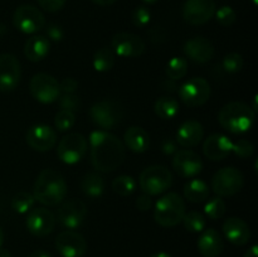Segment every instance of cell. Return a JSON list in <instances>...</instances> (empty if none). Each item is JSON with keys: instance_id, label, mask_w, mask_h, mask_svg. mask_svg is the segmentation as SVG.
<instances>
[{"instance_id": "1", "label": "cell", "mask_w": 258, "mask_h": 257, "mask_svg": "<svg viewBox=\"0 0 258 257\" xmlns=\"http://www.w3.org/2000/svg\"><path fill=\"white\" fill-rule=\"evenodd\" d=\"M91 163L102 173L120 168L125 160V145L118 136L105 130H96L90 135Z\"/></svg>"}, {"instance_id": "2", "label": "cell", "mask_w": 258, "mask_h": 257, "mask_svg": "<svg viewBox=\"0 0 258 257\" xmlns=\"http://www.w3.org/2000/svg\"><path fill=\"white\" fill-rule=\"evenodd\" d=\"M33 196L35 201L44 206H57L67 196V183L60 173L53 169H44L35 180Z\"/></svg>"}, {"instance_id": "3", "label": "cell", "mask_w": 258, "mask_h": 257, "mask_svg": "<svg viewBox=\"0 0 258 257\" xmlns=\"http://www.w3.org/2000/svg\"><path fill=\"white\" fill-rule=\"evenodd\" d=\"M256 120V112L244 102H229L218 112V121L224 130L232 134H243L251 130Z\"/></svg>"}, {"instance_id": "4", "label": "cell", "mask_w": 258, "mask_h": 257, "mask_svg": "<svg viewBox=\"0 0 258 257\" xmlns=\"http://www.w3.org/2000/svg\"><path fill=\"white\" fill-rule=\"evenodd\" d=\"M186 213L185 201L178 193L165 194L155 203L154 209V219L161 227H175L183 221L184 214Z\"/></svg>"}, {"instance_id": "5", "label": "cell", "mask_w": 258, "mask_h": 257, "mask_svg": "<svg viewBox=\"0 0 258 257\" xmlns=\"http://www.w3.org/2000/svg\"><path fill=\"white\" fill-rule=\"evenodd\" d=\"M141 190L148 196H159L173 184V174L164 165H151L144 169L139 178Z\"/></svg>"}, {"instance_id": "6", "label": "cell", "mask_w": 258, "mask_h": 257, "mask_svg": "<svg viewBox=\"0 0 258 257\" xmlns=\"http://www.w3.org/2000/svg\"><path fill=\"white\" fill-rule=\"evenodd\" d=\"M90 117L96 126L103 130H110L116 127L122 121L123 108L116 101H98L91 106Z\"/></svg>"}, {"instance_id": "7", "label": "cell", "mask_w": 258, "mask_h": 257, "mask_svg": "<svg viewBox=\"0 0 258 257\" xmlns=\"http://www.w3.org/2000/svg\"><path fill=\"white\" fill-rule=\"evenodd\" d=\"M244 185V175L232 166L222 168L212 178V189L218 197H231L239 193Z\"/></svg>"}, {"instance_id": "8", "label": "cell", "mask_w": 258, "mask_h": 257, "mask_svg": "<svg viewBox=\"0 0 258 257\" xmlns=\"http://www.w3.org/2000/svg\"><path fill=\"white\" fill-rule=\"evenodd\" d=\"M178 93L184 105L188 107H199L211 97V85L203 77L189 78L179 87Z\"/></svg>"}, {"instance_id": "9", "label": "cell", "mask_w": 258, "mask_h": 257, "mask_svg": "<svg viewBox=\"0 0 258 257\" xmlns=\"http://www.w3.org/2000/svg\"><path fill=\"white\" fill-rule=\"evenodd\" d=\"M13 24L24 34H35L45 27V18L34 5H20L13 14Z\"/></svg>"}, {"instance_id": "10", "label": "cell", "mask_w": 258, "mask_h": 257, "mask_svg": "<svg viewBox=\"0 0 258 257\" xmlns=\"http://www.w3.org/2000/svg\"><path fill=\"white\" fill-rule=\"evenodd\" d=\"M87 151V140L80 133H71L59 141L57 155L62 163L73 165L81 161Z\"/></svg>"}, {"instance_id": "11", "label": "cell", "mask_w": 258, "mask_h": 257, "mask_svg": "<svg viewBox=\"0 0 258 257\" xmlns=\"http://www.w3.org/2000/svg\"><path fill=\"white\" fill-rule=\"evenodd\" d=\"M29 90L33 97L42 103H52L60 96L59 82L48 73H37L32 77Z\"/></svg>"}, {"instance_id": "12", "label": "cell", "mask_w": 258, "mask_h": 257, "mask_svg": "<svg viewBox=\"0 0 258 257\" xmlns=\"http://www.w3.org/2000/svg\"><path fill=\"white\" fill-rule=\"evenodd\" d=\"M57 219L53 212L44 207L30 209L28 213L25 226L30 234L35 237H44L54 231Z\"/></svg>"}, {"instance_id": "13", "label": "cell", "mask_w": 258, "mask_h": 257, "mask_svg": "<svg viewBox=\"0 0 258 257\" xmlns=\"http://www.w3.org/2000/svg\"><path fill=\"white\" fill-rule=\"evenodd\" d=\"M217 7L214 0H186L183 18L188 24L203 25L214 17Z\"/></svg>"}, {"instance_id": "14", "label": "cell", "mask_w": 258, "mask_h": 257, "mask_svg": "<svg viewBox=\"0 0 258 257\" xmlns=\"http://www.w3.org/2000/svg\"><path fill=\"white\" fill-rule=\"evenodd\" d=\"M112 52L122 58L140 57L145 50V43L133 33H117L111 40Z\"/></svg>"}, {"instance_id": "15", "label": "cell", "mask_w": 258, "mask_h": 257, "mask_svg": "<svg viewBox=\"0 0 258 257\" xmlns=\"http://www.w3.org/2000/svg\"><path fill=\"white\" fill-rule=\"evenodd\" d=\"M87 216V207L80 199L64 202L57 212V219L64 228L76 229L83 223Z\"/></svg>"}, {"instance_id": "16", "label": "cell", "mask_w": 258, "mask_h": 257, "mask_svg": "<svg viewBox=\"0 0 258 257\" xmlns=\"http://www.w3.org/2000/svg\"><path fill=\"white\" fill-rule=\"evenodd\" d=\"M22 77L20 63L15 55L0 54V92H10L19 85Z\"/></svg>"}, {"instance_id": "17", "label": "cell", "mask_w": 258, "mask_h": 257, "mask_svg": "<svg viewBox=\"0 0 258 257\" xmlns=\"http://www.w3.org/2000/svg\"><path fill=\"white\" fill-rule=\"evenodd\" d=\"M55 249L62 257H82L87 251V242L78 232L64 231L55 238Z\"/></svg>"}, {"instance_id": "18", "label": "cell", "mask_w": 258, "mask_h": 257, "mask_svg": "<svg viewBox=\"0 0 258 257\" xmlns=\"http://www.w3.org/2000/svg\"><path fill=\"white\" fill-rule=\"evenodd\" d=\"M173 168L183 178H194L203 169L202 159L196 151L189 149L176 150L173 158Z\"/></svg>"}, {"instance_id": "19", "label": "cell", "mask_w": 258, "mask_h": 257, "mask_svg": "<svg viewBox=\"0 0 258 257\" xmlns=\"http://www.w3.org/2000/svg\"><path fill=\"white\" fill-rule=\"evenodd\" d=\"M27 144L37 151H49L57 144V133L48 125H33L25 134Z\"/></svg>"}, {"instance_id": "20", "label": "cell", "mask_w": 258, "mask_h": 257, "mask_svg": "<svg viewBox=\"0 0 258 257\" xmlns=\"http://www.w3.org/2000/svg\"><path fill=\"white\" fill-rule=\"evenodd\" d=\"M233 141L223 134H212L204 140L203 153L209 160L221 161L232 153Z\"/></svg>"}, {"instance_id": "21", "label": "cell", "mask_w": 258, "mask_h": 257, "mask_svg": "<svg viewBox=\"0 0 258 257\" xmlns=\"http://www.w3.org/2000/svg\"><path fill=\"white\" fill-rule=\"evenodd\" d=\"M183 52L193 62L207 63L213 58L214 45L207 38L194 37L184 43Z\"/></svg>"}, {"instance_id": "22", "label": "cell", "mask_w": 258, "mask_h": 257, "mask_svg": "<svg viewBox=\"0 0 258 257\" xmlns=\"http://www.w3.org/2000/svg\"><path fill=\"white\" fill-rule=\"evenodd\" d=\"M222 229H223L224 237L236 246H244L246 243H248L249 238H251L249 226L238 217H229L228 219H226Z\"/></svg>"}, {"instance_id": "23", "label": "cell", "mask_w": 258, "mask_h": 257, "mask_svg": "<svg viewBox=\"0 0 258 257\" xmlns=\"http://www.w3.org/2000/svg\"><path fill=\"white\" fill-rule=\"evenodd\" d=\"M204 136V127L199 121L189 120L180 125L176 131V143L185 149L194 148L202 141Z\"/></svg>"}, {"instance_id": "24", "label": "cell", "mask_w": 258, "mask_h": 257, "mask_svg": "<svg viewBox=\"0 0 258 257\" xmlns=\"http://www.w3.org/2000/svg\"><path fill=\"white\" fill-rule=\"evenodd\" d=\"M197 246L199 253L203 257H218L224 249L222 236L214 228L204 229L199 237Z\"/></svg>"}, {"instance_id": "25", "label": "cell", "mask_w": 258, "mask_h": 257, "mask_svg": "<svg viewBox=\"0 0 258 257\" xmlns=\"http://www.w3.org/2000/svg\"><path fill=\"white\" fill-rule=\"evenodd\" d=\"M50 42L44 35H33L25 42L24 55L30 62H40L49 53Z\"/></svg>"}, {"instance_id": "26", "label": "cell", "mask_w": 258, "mask_h": 257, "mask_svg": "<svg viewBox=\"0 0 258 257\" xmlns=\"http://www.w3.org/2000/svg\"><path fill=\"white\" fill-rule=\"evenodd\" d=\"M126 146L133 153H145L149 148V134L140 126H131L123 135Z\"/></svg>"}, {"instance_id": "27", "label": "cell", "mask_w": 258, "mask_h": 257, "mask_svg": "<svg viewBox=\"0 0 258 257\" xmlns=\"http://www.w3.org/2000/svg\"><path fill=\"white\" fill-rule=\"evenodd\" d=\"M209 190L208 184L202 179H191L188 183L184 185V197L188 202L191 203H203V202L208 201Z\"/></svg>"}, {"instance_id": "28", "label": "cell", "mask_w": 258, "mask_h": 257, "mask_svg": "<svg viewBox=\"0 0 258 257\" xmlns=\"http://www.w3.org/2000/svg\"><path fill=\"white\" fill-rule=\"evenodd\" d=\"M154 111L161 120H171L179 113V102L171 96H161L155 101Z\"/></svg>"}, {"instance_id": "29", "label": "cell", "mask_w": 258, "mask_h": 257, "mask_svg": "<svg viewBox=\"0 0 258 257\" xmlns=\"http://www.w3.org/2000/svg\"><path fill=\"white\" fill-rule=\"evenodd\" d=\"M81 189L85 196L97 198L105 190V181L98 173H87L81 180Z\"/></svg>"}, {"instance_id": "30", "label": "cell", "mask_w": 258, "mask_h": 257, "mask_svg": "<svg viewBox=\"0 0 258 257\" xmlns=\"http://www.w3.org/2000/svg\"><path fill=\"white\" fill-rule=\"evenodd\" d=\"M92 65L97 72H108L115 65V53L111 48H101L93 54Z\"/></svg>"}, {"instance_id": "31", "label": "cell", "mask_w": 258, "mask_h": 257, "mask_svg": "<svg viewBox=\"0 0 258 257\" xmlns=\"http://www.w3.org/2000/svg\"><path fill=\"white\" fill-rule=\"evenodd\" d=\"M188 72V60L183 57H173L166 63L165 73L169 80L178 81Z\"/></svg>"}, {"instance_id": "32", "label": "cell", "mask_w": 258, "mask_h": 257, "mask_svg": "<svg viewBox=\"0 0 258 257\" xmlns=\"http://www.w3.org/2000/svg\"><path fill=\"white\" fill-rule=\"evenodd\" d=\"M181 222L184 223L186 231L191 232V233H201L206 229L207 226L206 217L198 211H190L185 213Z\"/></svg>"}, {"instance_id": "33", "label": "cell", "mask_w": 258, "mask_h": 257, "mask_svg": "<svg viewBox=\"0 0 258 257\" xmlns=\"http://www.w3.org/2000/svg\"><path fill=\"white\" fill-rule=\"evenodd\" d=\"M35 203V198L33 193L29 191H19L15 194L12 199V208L13 211L19 214L28 213L33 208Z\"/></svg>"}, {"instance_id": "34", "label": "cell", "mask_w": 258, "mask_h": 257, "mask_svg": "<svg viewBox=\"0 0 258 257\" xmlns=\"http://www.w3.org/2000/svg\"><path fill=\"white\" fill-rule=\"evenodd\" d=\"M226 202L222 199V197H214V198L209 199L204 206V213L212 221L222 218L226 213Z\"/></svg>"}, {"instance_id": "35", "label": "cell", "mask_w": 258, "mask_h": 257, "mask_svg": "<svg viewBox=\"0 0 258 257\" xmlns=\"http://www.w3.org/2000/svg\"><path fill=\"white\" fill-rule=\"evenodd\" d=\"M136 188V181L130 175H120L112 181V189L121 197H127L134 193Z\"/></svg>"}, {"instance_id": "36", "label": "cell", "mask_w": 258, "mask_h": 257, "mask_svg": "<svg viewBox=\"0 0 258 257\" xmlns=\"http://www.w3.org/2000/svg\"><path fill=\"white\" fill-rule=\"evenodd\" d=\"M76 123V113L68 110H59L55 115L54 126L58 131H67Z\"/></svg>"}, {"instance_id": "37", "label": "cell", "mask_w": 258, "mask_h": 257, "mask_svg": "<svg viewBox=\"0 0 258 257\" xmlns=\"http://www.w3.org/2000/svg\"><path fill=\"white\" fill-rule=\"evenodd\" d=\"M243 57L239 53H228L222 60V68L228 73H236L243 68Z\"/></svg>"}, {"instance_id": "38", "label": "cell", "mask_w": 258, "mask_h": 257, "mask_svg": "<svg viewBox=\"0 0 258 257\" xmlns=\"http://www.w3.org/2000/svg\"><path fill=\"white\" fill-rule=\"evenodd\" d=\"M214 15H216L217 22L223 25V27H229L237 19V14L234 9L232 7H228V5H223V7L219 8L218 10H216Z\"/></svg>"}, {"instance_id": "39", "label": "cell", "mask_w": 258, "mask_h": 257, "mask_svg": "<svg viewBox=\"0 0 258 257\" xmlns=\"http://www.w3.org/2000/svg\"><path fill=\"white\" fill-rule=\"evenodd\" d=\"M232 151L236 154L238 158L246 159L249 158V156L253 154L254 146L253 144L249 140H246V139H241V140L233 143V146H232Z\"/></svg>"}, {"instance_id": "40", "label": "cell", "mask_w": 258, "mask_h": 257, "mask_svg": "<svg viewBox=\"0 0 258 257\" xmlns=\"http://www.w3.org/2000/svg\"><path fill=\"white\" fill-rule=\"evenodd\" d=\"M59 106L60 110H68L76 112L80 108L81 101L75 93H63L62 96H59Z\"/></svg>"}, {"instance_id": "41", "label": "cell", "mask_w": 258, "mask_h": 257, "mask_svg": "<svg viewBox=\"0 0 258 257\" xmlns=\"http://www.w3.org/2000/svg\"><path fill=\"white\" fill-rule=\"evenodd\" d=\"M150 10L146 7H138L133 12V23L138 28H145L150 23Z\"/></svg>"}, {"instance_id": "42", "label": "cell", "mask_w": 258, "mask_h": 257, "mask_svg": "<svg viewBox=\"0 0 258 257\" xmlns=\"http://www.w3.org/2000/svg\"><path fill=\"white\" fill-rule=\"evenodd\" d=\"M40 8L48 13H55L62 9L66 4V0H38Z\"/></svg>"}, {"instance_id": "43", "label": "cell", "mask_w": 258, "mask_h": 257, "mask_svg": "<svg viewBox=\"0 0 258 257\" xmlns=\"http://www.w3.org/2000/svg\"><path fill=\"white\" fill-rule=\"evenodd\" d=\"M78 88V82L73 77L63 78L59 82L60 93H75Z\"/></svg>"}, {"instance_id": "44", "label": "cell", "mask_w": 258, "mask_h": 257, "mask_svg": "<svg viewBox=\"0 0 258 257\" xmlns=\"http://www.w3.org/2000/svg\"><path fill=\"white\" fill-rule=\"evenodd\" d=\"M47 37L48 39L53 40V42H60L63 38V30L59 25L57 24H48L47 27Z\"/></svg>"}, {"instance_id": "45", "label": "cell", "mask_w": 258, "mask_h": 257, "mask_svg": "<svg viewBox=\"0 0 258 257\" xmlns=\"http://www.w3.org/2000/svg\"><path fill=\"white\" fill-rule=\"evenodd\" d=\"M136 208L141 212H146L151 208L153 206V201H151V197L148 194H143V196L139 197L136 199Z\"/></svg>"}, {"instance_id": "46", "label": "cell", "mask_w": 258, "mask_h": 257, "mask_svg": "<svg viewBox=\"0 0 258 257\" xmlns=\"http://www.w3.org/2000/svg\"><path fill=\"white\" fill-rule=\"evenodd\" d=\"M161 151H163L165 155H171V154H175L176 151V144L175 141L171 140V139H165L161 144Z\"/></svg>"}, {"instance_id": "47", "label": "cell", "mask_w": 258, "mask_h": 257, "mask_svg": "<svg viewBox=\"0 0 258 257\" xmlns=\"http://www.w3.org/2000/svg\"><path fill=\"white\" fill-rule=\"evenodd\" d=\"M28 257H52L47 251H43V249H37V251L32 252Z\"/></svg>"}, {"instance_id": "48", "label": "cell", "mask_w": 258, "mask_h": 257, "mask_svg": "<svg viewBox=\"0 0 258 257\" xmlns=\"http://www.w3.org/2000/svg\"><path fill=\"white\" fill-rule=\"evenodd\" d=\"M244 257H258V248H257L256 244H253V246H252L251 248L246 252Z\"/></svg>"}, {"instance_id": "49", "label": "cell", "mask_w": 258, "mask_h": 257, "mask_svg": "<svg viewBox=\"0 0 258 257\" xmlns=\"http://www.w3.org/2000/svg\"><path fill=\"white\" fill-rule=\"evenodd\" d=\"M95 4L97 5H101V7H107V5H111L113 4V3L116 2V0H92Z\"/></svg>"}, {"instance_id": "50", "label": "cell", "mask_w": 258, "mask_h": 257, "mask_svg": "<svg viewBox=\"0 0 258 257\" xmlns=\"http://www.w3.org/2000/svg\"><path fill=\"white\" fill-rule=\"evenodd\" d=\"M150 257H171V256L169 253H166V252H156V253L151 254Z\"/></svg>"}, {"instance_id": "51", "label": "cell", "mask_w": 258, "mask_h": 257, "mask_svg": "<svg viewBox=\"0 0 258 257\" xmlns=\"http://www.w3.org/2000/svg\"><path fill=\"white\" fill-rule=\"evenodd\" d=\"M0 257H12V254H10V252L8 249L0 248Z\"/></svg>"}, {"instance_id": "52", "label": "cell", "mask_w": 258, "mask_h": 257, "mask_svg": "<svg viewBox=\"0 0 258 257\" xmlns=\"http://www.w3.org/2000/svg\"><path fill=\"white\" fill-rule=\"evenodd\" d=\"M3 243H4V232H3L2 227H0V248H2Z\"/></svg>"}, {"instance_id": "53", "label": "cell", "mask_w": 258, "mask_h": 257, "mask_svg": "<svg viewBox=\"0 0 258 257\" xmlns=\"http://www.w3.org/2000/svg\"><path fill=\"white\" fill-rule=\"evenodd\" d=\"M144 3H146V4H154V3H156L158 0H143Z\"/></svg>"}, {"instance_id": "54", "label": "cell", "mask_w": 258, "mask_h": 257, "mask_svg": "<svg viewBox=\"0 0 258 257\" xmlns=\"http://www.w3.org/2000/svg\"><path fill=\"white\" fill-rule=\"evenodd\" d=\"M257 2H258V0H253V4L257 5Z\"/></svg>"}]
</instances>
